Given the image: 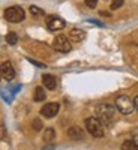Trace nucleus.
Segmentation results:
<instances>
[{
	"label": "nucleus",
	"instance_id": "obj_1",
	"mask_svg": "<svg viewBox=\"0 0 138 150\" xmlns=\"http://www.w3.org/2000/svg\"><path fill=\"white\" fill-rule=\"evenodd\" d=\"M96 119L102 125H110V122L114 117V108L110 104H101L96 107Z\"/></svg>",
	"mask_w": 138,
	"mask_h": 150
},
{
	"label": "nucleus",
	"instance_id": "obj_2",
	"mask_svg": "<svg viewBox=\"0 0 138 150\" xmlns=\"http://www.w3.org/2000/svg\"><path fill=\"white\" fill-rule=\"evenodd\" d=\"M86 129L90 135H93L95 138H101L104 137V126L96 117H89L86 119Z\"/></svg>",
	"mask_w": 138,
	"mask_h": 150
},
{
	"label": "nucleus",
	"instance_id": "obj_3",
	"mask_svg": "<svg viewBox=\"0 0 138 150\" xmlns=\"http://www.w3.org/2000/svg\"><path fill=\"white\" fill-rule=\"evenodd\" d=\"M24 17H26V12L20 6H11L5 11V18L9 23H20L24 20Z\"/></svg>",
	"mask_w": 138,
	"mask_h": 150
},
{
	"label": "nucleus",
	"instance_id": "obj_4",
	"mask_svg": "<svg viewBox=\"0 0 138 150\" xmlns=\"http://www.w3.org/2000/svg\"><path fill=\"white\" fill-rule=\"evenodd\" d=\"M116 107L122 114H131V112L134 111V108H135L134 101L128 96H119L116 99Z\"/></svg>",
	"mask_w": 138,
	"mask_h": 150
},
{
	"label": "nucleus",
	"instance_id": "obj_5",
	"mask_svg": "<svg viewBox=\"0 0 138 150\" xmlns=\"http://www.w3.org/2000/svg\"><path fill=\"white\" fill-rule=\"evenodd\" d=\"M53 47H54L56 51H60V53H69L71 48H72L71 41L68 39L66 36H63V35H60V36L56 38L54 42H53Z\"/></svg>",
	"mask_w": 138,
	"mask_h": 150
},
{
	"label": "nucleus",
	"instance_id": "obj_6",
	"mask_svg": "<svg viewBox=\"0 0 138 150\" xmlns=\"http://www.w3.org/2000/svg\"><path fill=\"white\" fill-rule=\"evenodd\" d=\"M66 23L65 20H62L60 17H56V15H50L47 18V27L51 30V32H56V30H62L65 29Z\"/></svg>",
	"mask_w": 138,
	"mask_h": 150
},
{
	"label": "nucleus",
	"instance_id": "obj_7",
	"mask_svg": "<svg viewBox=\"0 0 138 150\" xmlns=\"http://www.w3.org/2000/svg\"><path fill=\"white\" fill-rule=\"evenodd\" d=\"M59 110H60V105H59L57 102H50V104H47V105L42 107L41 114H42L44 117H47V119H53L54 116H57Z\"/></svg>",
	"mask_w": 138,
	"mask_h": 150
},
{
	"label": "nucleus",
	"instance_id": "obj_8",
	"mask_svg": "<svg viewBox=\"0 0 138 150\" xmlns=\"http://www.w3.org/2000/svg\"><path fill=\"white\" fill-rule=\"evenodd\" d=\"M0 75H2L5 80H8V81L15 78V69L12 68L11 62H3V63L0 65Z\"/></svg>",
	"mask_w": 138,
	"mask_h": 150
},
{
	"label": "nucleus",
	"instance_id": "obj_9",
	"mask_svg": "<svg viewBox=\"0 0 138 150\" xmlns=\"http://www.w3.org/2000/svg\"><path fill=\"white\" fill-rule=\"evenodd\" d=\"M42 83H44V87H47L48 90H54L56 86H57L56 78L53 77V75H50V74H45L42 77Z\"/></svg>",
	"mask_w": 138,
	"mask_h": 150
},
{
	"label": "nucleus",
	"instance_id": "obj_10",
	"mask_svg": "<svg viewBox=\"0 0 138 150\" xmlns=\"http://www.w3.org/2000/svg\"><path fill=\"white\" fill-rule=\"evenodd\" d=\"M68 135L71 137L72 140H81L83 137H84V132H83V129L78 128V126H72V128L68 129Z\"/></svg>",
	"mask_w": 138,
	"mask_h": 150
},
{
	"label": "nucleus",
	"instance_id": "obj_11",
	"mask_svg": "<svg viewBox=\"0 0 138 150\" xmlns=\"http://www.w3.org/2000/svg\"><path fill=\"white\" fill-rule=\"evenodd\" d=\"M69 38H71L72 41H75V42H81L84 38H86V33L81 29H72L69 32Z\"/></svg>",
	"mask_w": 138,
	"mask_h": 150
},
{
	"label": "nucleus",
	"instance_id": "obj_12",
	"mask_svg": "<svg viewBox=\"0 0 138 150\" xmlns=\"http://www.w3.org/2000/svg\"><path fill=\"white\" fill-rule=\"evenodd\" d=\"M122 150H138V143L134 140H126L122 144Z\"/></svg>",
	"mask_w": 138,
	"mask_h": 150
},
{
	"label": "nucleus",
	"instance_id": "obj_13",
	"mask_svg": "<svg viewBox=\"0 0 138 150\" xmlns=\"http://www.w3.org/2000/svg\"><path fill=\"white\" fill-rule=\"evenodd\" d=\"M45 99V90H44V87H36V90H35V101L36 102H42Z\"/></svg>",
	"mask_w": 138,
	"mask_h": 150
},
{
	"label": "nucleus",
	"instance_id": "obj_14",
	"mask_svg": "<svg viewBox=\"0 0 138 150\" xmlns=\"http://www.w3.org/2000/svg\"><path fill=\"white\" fill-rule=\"evenodd\" d=\"M54 134H56V132H54L53 128H48V129L45 131V134H44V140H45L47 143H51V141L54 140V137H56Z\"/></svg>",
	"mask_w": 138,
	"mask_h": 150
},
{
	"label": "nucleus",
	"instance_id": "obj_15",
	"mask_svg": "<svg viewBox=\"0 0 138 150\" xmlns=\"http://www.w3.org/2000/svg\"><path fill=\"white\" fill-rule=\"evenodd\" d=\"M6 41H8L9 45H15V44L18 42V36H17V33H14V32L8 33V35H6Z\"/></svg>",
	"mask_w": 138,
	"mask_h": 150
},
{
	"label": "nucleus",
	"instance_id": "obj_16",
	"mask_svg": "<svg viewBox=\"0 0 138 150\" xmlns=\"http://www.w3.org/2000/svg\"><path fill=\"white\" fill-rule=\"evenodd\" d=\"M30 12L35 15V17H42L44 15V11L38 6H30Z\"/></svg>",
	"mask_w": 138,
	"mask_h": 150
},
{
	"label": "nucleus",
	"instance_id": "obj_17",
	"mask_svg": "<svg viewBox=\"0 0 138 150\" xmlns=\"http://www.w3.org/2000/svg\"><path fill=\"white\" fill-rule=\"evenodd\" d=\"M125 3V0H113L111 2V9H119Z\"/></svg>",
	"mask_w": 138,
	"mask_h": 150
},
{
	"label": "nucleus",
	"instance_id": "obj_18",
	"mask_svg": "<svg viewBox=\"0 0 138 150\" xmlns=\"http://www.w3.org/2000/svg\"><path fill=\"white\" fill-rule=\"evenodd\" d=\"M33 129H36V131H41L42 129V122L39 119H35L33 120Z\"/></svg>",
	"mask_w": 138,
	"mask_h": 150
},
{
	"label": "nucleus",
	"instance_id": "obj_19",
	"mask_svg": "<svg viewBox=\"0 0 138 150\" xmlns=\"http://www.w3.org/2000/svg\"><path fill=\"white\" fill-rule=\"evenodd\" d=\"M131 135H132V140H134L135 143H138V128H134V129L131 131Z\"/></svg>",
	"mask_w": 138,
	"mask_h": 150
},
{
	"label": "nucleus",
	"instance_id": "obj_20",
	"mask_svg": "<svg viewBox=\"0 0 138 150\" xmlns=\"http://www.w3.org/2000/svg\"><path fill=\"white\" fill-rule=\"evenodd\" d=\"M86 5L89 6V8H96V3H98V0H84Z\"/></svg>",
	"mask_w": 138,
	"mask_h": 150
},
{
	"label": "nucleus",
	"instance_id": "obj_21",
	"mask_svg": "<svg viewBox=\"0 0 138 150\" xmlns=\"http://www.w3.org/2000/svg\"><path fill=\"white\" fill-rule=\"evenodd\" d=\"M5 135H6V128L3 126L2 123H0V140H3V138H5Z\"/></svg>",
	"mask_w": 138,
	"mask_h": 150
},
{
	"label": "nucleus",
	"instance_id": "obj_22",
	"mask_svg": "<svg viewBox=\"0 0 138 150\" xmlns=\"http://www.w3.org/2000/svg\"><path fill=\"white\" fill-rule=\"evenodd\" d=\"M89 23H93V24H96V26H101V27H104V24H102L101 21H98V20H89Z\"/></svg>",
	"mask_w": 138,
	"mask_h": 150
},
{
	"label": "nucleus",
	"instance_id": "obj_23",
	"mask_svg": "<svg viewBox=\"0 0 138 150\" xmlns=\"http://www.w3.org/2000/svg\"><path fill=\"white\" fill-rule=\"evenodd\" d=\"M42 150H54V146H53V144H48V146H45Z\"/></svg>",
	"mask_w": 138,
	"mask_h": 150
},
{
	"label": "nucleus",
	"instance_id": "obj_24",
	"mask_svg": "<svg viewBox=\"0 0 138 150\" xmlns=\"http://www.w3.org/2000/svg\"><path fill=\"white\" fill-rule=\"evenodd\" d=\"M134 105H135V108L138 110V96H137V98L134 99Z\"/></svg>",
	"mask_w": 138,
	"mask_h": 150
},
{
	"label": "nucleus",
	"instance_id": "obj_25",
	"mask_svg": "<svg viewBox=\"0 0 138 150\" xmlns=\"http://www.w3.org/2000/svg\"><path fill=\"white\" fill-rule=\"evenodd\" d=\"M0 78H2V75H0Z\"/></svg>",
	"mask_w": 138,
	"mask_h": 150
}]
</instances>
